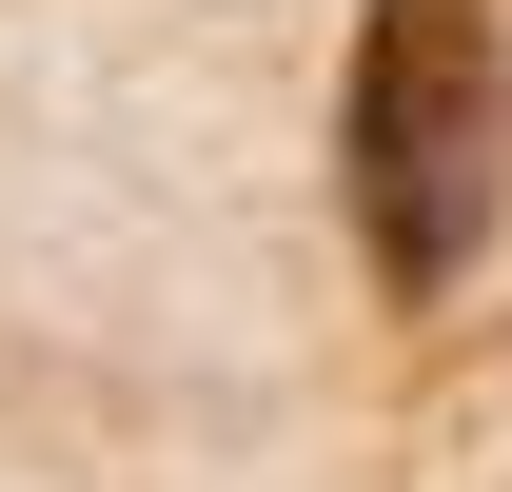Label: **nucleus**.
<instances>
[{
  "mask_svg": "<svg viewBox=\"0 0 512 492\" xmlns=\"http://www.w3.org/2000/svg\"><path fill=\"white\" fill-rule=\"evenodd\" d=\"M335 158H355V256H375L394 315H434L493 237L512 178V20L493 0H375L355 40V99H335Z\"/></svg>",
  "mask_w": 512,
  "mask_h": 492,
  "instance_id": "1",
  "label": "nucleus"
}]
</instances>
